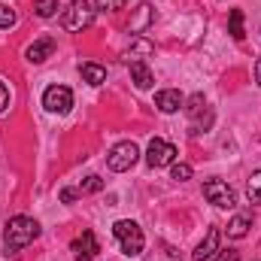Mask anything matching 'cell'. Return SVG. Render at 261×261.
I'll return each instance as SVG.
<instances>
[{"mask_svg":"<svg viewBox=\"0 0 261 261\" xmlns=\"http://www.w3.org/2000/svg\"><path fill=\"white\" fill-rule=\"evenodd\" d=\"M37 237H40V222L37 219H31V216H12L6 222V231H3V246H6V252H18L28 243H34Z\"/></svg>","mask_w":261,"mask_h":261,"instance_id":"cell-1","label":"cell"},{"mask_svg":"<svg viewBox=\"0 0 261 261\" xmlns=\"http://www.w3.org/2000/svg\"><path fill=\"white\" fill-rule=\"evenodd\" d=\"M91 21H94V6L88 0H70L64 6V12H61V28L70 31V34L85 31Z\"/></svg>","mask_w":261,"mask_h":261,"instance_id":"cell-2","label":"cell"},{"mask_svg":"<svg viewBox=\"0 0 261 261\" xmlns=\"http://www.w3.org/2000/svg\"><path fill=\"white\" fill-rule=\"evenodd\" d=\"M113 234H116V240L122 243V252L134 258V255H140L143 252V231H140V225L137 222H130V219H122V222H116L113 225Z\"/></svg>","mask_w":261,"mask_h":261,"instance_id":"cell-3","label":"cell"},{"mask_svg":"<svg viewBox=\"0 0 261 261\" xmlns=\"http://www.w3.org/2000/svg\"><path fill=\"white\" fill-rule=\"evenodd\" d=\"M137 161H140V149H137V143H130V140L116 143V146L110 149V155H107V164H110V170H116V173L130 170Z\"/></svg>","mask_w":261,"mask_h":261,"instance_id":"cell-4","label":"cell"},{"mask_svg":"<svg viewBox=\"0 0 261 261\" xmlns=\"http://www.w3.org/2000/svg\"><path fill=\"white\" fill-rule=\"evenodd\" d=\"M173 161H176V146L167 143V140H161V137H155L149 143V149H146V164L152 170H158V167H167Z\"/></svg>","mask_w":261,"mask_h":261,"instance_id":"cell-5","label":"cell"},{"mask_svg":"<svg viewBox=\"0 0 261 261\" xmlns=\"http://www.w3.org/2000/svg\"><path fill=\"white\" fill-rule=\"evenodd\" d=\"M43 107L49 113H55V116H64V113H70V107H73V91L67 85H49L43 91Z\"/></svg>","mask_w":261,"mask_h":261,"instance_id":"cell-6","label":"cell"},{"mask_svg":"<svg viewBox=\"0 0 261 261\" xmlns=\"http://www.w3.org/2000/svg\"><path fill=\"white\" fill-rule=\"evenodd\" d=\"M203 197H206L213 206H219V210H231V206L237 203L234 189H231L228 182H222V179H206V182H203Z\"/></svg>","mask_w":261,"mask_h":261,"instance_id":"cell-7","label":"cell"},{"mask_svg":"<svg viewBox=\"0 0 261 261\" xmlns=\"http://www.w3.org/2000/svg\"><path fill=\"white\" fill-rule=\"evenodd\" d=\"M219 243H222V234H219V228H210V231H206V237L197 243L195 261H213L216 255H219Z\"/></svg>","mask_w":261,"mask_h":261,"instance_id":"cell-8","label":"cell"},{"mask_svg":"<svg viewBox=\"0 0 261 261\" xmlns=\"http://www.w3.org/2000/svg\"><path fill=\"white\" fill-rule=\"evenodd\" d=\"M73 252H76V261H94V255L100 252L97 237L91 231H82V237L73 240Z\"/></svg>","mask_w":261,"mask_h":261,"instance_id":"cell-9","label":"cell"},{"mask_svg":"<svg viewBox=\"0 0 261 261\" xmlns=\"http://www.w3.org/2000/svg\"><path fill=\"white\" fill-rule=\"evenodd\" d=\"M52 52H55V40H52V37H40L37 43H31V46H28V52H24V55H28V61H31V64H43L46 58H52Z\"/></svg>","mask_w":261,"mask_h":261,"instance_id":"cell-10","label":"cell"},{"mask_svg":"<svg viewBox=\"0 0 261 261\" xmlns=\"http://www.w3.org/2000/svg\"><path fill=\"white\" fill-rule=\"evenodd\" d=\"M182 103H186V97H182L176 88H164V91L155 94V107H158L161 113H179Z\"/></svg>","mask_w":261,"mask_h":261,"instance_id":"cell-11","label":"cell"},{"mask_svg":"<svg viewBox=\"0 0 261 261\" xmlns=\"http://www.w3.org/2000/svg\"><path fill=\"white\" fill-rule=\"evenodd\" d=\"M128 67H130V79H134L137 88H152L155 85V76H152V70H149V64L143 58H130Z\"/></svg>","mask_w":261,"mask_h":261,"instance_id":"cell-12","label":"cell"},{"mask_svg":"<svg viewBox=\"0 0 261 261\" xmlns=\"http://www.w3.org/2000/svg\"><path fill=\"white\" fill-rule=\"evenodd\" d=\"M249 228H252V216H249V213H240V216H234V219L228 222V237L240 240V237H246Z\"/></svg>","mask_w":261,"mask_h":261,"instance_id":"cell-13","label":"cell"},{"mask_svg":"<svg viewBox=\"0 0 261 261\" xmlns=\"http://www.w3.org/2000/svg\"><path fill=\"white\" fill-rule=\"evenodd\" d=\"M152 18H155V9L149 6V3H143V6H137V18L130 21V31L134 34H143L149 24H152Z\"/></svg>","mask_w":261,"mask_h":261,"instance_id":"cell-14","label":"cell"},{"mask_svg":"<svg viewBox=\"0 0 261 261\" xmlns=\"http://www.w3.org/2000/svg\"><path fill=\"white\" fill-rule=\"evenodd\" d=\"M79 73H82V79H85L88 85H103V82H107V70L100 64H82Z\"/></svg>","mask_w":261,"mask_h":261,"instance_id":"cell-15","label":"cell"},{"mask_svg":"<svg viewBox=\"0 0 261 261\" xmlns=\"http://www.w3.org/2000/svg\"><path fill=\"white\" fill-rule=\"evenodd\" d=\"M182 110L189 113V119H192V122H197V119L203 116V110H206V100H203V94H192V97L182 103Z\"/></svg>","mask_w":261,"mask_h":261,"instance_id":"cell-16","label":"cell"},{"mask_svg":"<svg viewBox=\"0 0 261 261\" xmlns=\"http://www.w3.org/2000/svg\"><path fill=\"white\" fill-rule=\"evenodd\" d=\"M152 52H155V46H152L149 40L137 37V40L130 43V49H128V61H130V58H140V55H152Z\"/></svg>","mask_w":261,"mask_h":261,"instance_id":"cell-17","label":"cell"},{"mask_svg":"<svg viewBox=\"0 0 261 261\" xmlns=\"http://www.w3.org/2000/svg\"><path fill=\"white\" fill-rule=\"evenodd\" d=\"M100 189H103V179H100L97 173H91V176H85V179H82L79 195H94V192H100Z\"/></svg>","mask_w":261,"mask_h":261,"instance_id":"cell-18","label":"cell"},{"mask_svg":"<svg viewBox=\"0 0 261 261\" xmlns=\"http://www.w3.org/2000/svg\"><path fill=\"white\" fill-rule=\"evenodd\" d=\"M246 195H249L252 203H261V170L249 176V182H246Z\"/></svg>","mask_w":261,"mask_h":261,"instance_id":"cell-19","label":"cell"},{"mask_svg":"<svg viewBox=\"0 0 261 261\" xmlns=\"http://www.w3.org/2000/svg\"><path fill=\"white\" fill-rule=\"evenodd\" d=\"M231 37L243 40V9H231Z\"/></svg>","mask_w":261,"mask_h":261,"instance_id":"cell-20","label":"cell"},{"mask_svg":"<svg viewBox=\"0 0 261 261\" xmlns=\"http://www.w3.org/2000/svg\"><path fill=\"white\" fill-rule=\"evenodd\" d=\"M34 9H37V15H40V18H52V15L58 12V0H37V6H34Z\"/></svg>","mask_w":261,"mask_h":261,"instance_id":"cell-21","label":"cell"},{"mask_svg":"<svg viewBox=\"0 0 261 261\" xmlns=\"http://www.w3.org/2000/svg\"><path fill=\"white\" fill-rule=\"evenodd\" d=\"M170 167H173V170H170V176H173L176 182H186V179H192V167H189V164H176V161H173Z\"/></svg>","mask_w":261,"mask_h":261,"instance_id":"cell-22","label":"cell"},{"mask_svg":"<svg viewBox=\"0 0 261 261\" xmlns=\"http://www.w3.org/2000/svg\"><path fill=\"white\" fill-rule=\"evenodd\" d=\"M94 9H103V12H119V9H125V0H94Z\"/></svg>","mask_w":261,"mask_h":261,"instance_id":"cell-23","label":"cell"},{"mask_svg":"<svg viewBox=\"0 0 261 261\" xmlns=\"http://www.w3.org/2000/svg\"><path fill=\"white\" fill-rule=\"evenodd\" d=\"M12 24H15V12L6 3H0V28H12Z\"/></svg>","mask_w":261,"mask_h":261,"instance_id":"cell-24","label":"cell"},{"mask_svg":"<svg viewBox=\"0 0 261 261\" xmlns=\"http://www.w3.org/2000/svg\"><path fill=\"white\" fill-rule=\"evenodd\" d=\"M213 261H240V252L237 249H219V255Z\"/></svg>","mask_w":261,"mask_h":261,"instance_id":"cell-25","label":"cell"},{"mask_svg":"<svg viewBox=\"0 0 261 261\" xmlns=\"http://www.w3.org/2000/svg\"><path fill=\"white\" fill-rule=\"evenodd\" d=\"M6 107H9V88H6V85H3V79H0V113H3Z\"/></svg>","mask_w":261,"mask_h":261,"instance_id":"cell-26","label":"cell"},{"mask_svg":"<svg viewBox=\"0 0 261 261\" xmlns=\"http://www.w3.org/2000/svg\"><path fill=\"white\" fill-rule=\"evenodd\" d=\"M76 197H79V192H76V189H61V200H64V203H73Z\"/></svg>","mask_w":261,"mask_h":261,"instance_id":"cell-27","label":"cell"},{"mask_svg":"<svg viewBox=\"0 0 261 261\" xmlns=\"http://www.w3.org/2000/svg\"><path fill=\"white\" fill-rule=\"evenodd\" d=\"M255 82L261 85V58H258V64H255Z\"/></svg>","mask_w":261,"mask_h":261,"instance_id":"cell-28","label":"cell"}]
</instances>
